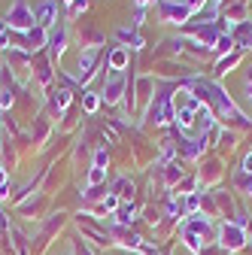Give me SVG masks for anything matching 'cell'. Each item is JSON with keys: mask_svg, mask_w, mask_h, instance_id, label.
I'll return each mask as SVG.
<instances>
[{"mask_svg": "<svg viewBox=\"0 0 252 255\" xmlns=\"http://www.w3.org/2000/svg\"><path fill=\"white\" fill-rule=\"evenodd\" d=\"M34 21H37V18H34V12L27 9L24 0H15L12 9H9V15H6V24L15 27V30H30V24H34Z\"/></svg>", "mask_w": 252, "mask_h": 255, "instance_id": "6da1fadb", "label": "cell"}, {"mask_svg": "<svg viewBox=\"0 0 252 255\" xmlns=\"http://www.w3.org/2000/svg\"><path fill=\"white\" fill-rule=\"evenodd\" d=\"M219 243H222L225 249H240L246 243V234L240 225H222V231H219Z\"/></svg>", "mask_w": 252, "mask_h": 255, "instance_id": "7a4b0ae2", "label": "cell"}, {"mask_svg": "<svg viewBox=\"0 0 252 255\" xmlns=\"http://www.w3.org/2000/svg\"><path fill=\"white\" fill-rule=\"evenodd\" d=\"M161 15H164V21L182 24L188 15H192V6L188 3H161Z\"/></svg>", "mask_w": 252, "mask_h": 255, "instance_id": "3957f363", "label": "cell"}, {"mask_svg": "<svg viewBox=\"0 0 252 255\" xmlns=\"http://www.w3.org/2000/svg\"><path fill=\"white\" fill-rule=\"evenodd\" d=\"M55 21V0H46V3H40V9H37V27H49Z\"/></svg>", "mask_w": 252, "mask_h": 255, "instance_id": "277c9868", "label": "cell"}, {"mask_svg": "<svg viewBox=\"0 0 252 255\" xmlns=\"http://www.w3.org/2000/svg\"><path fill=\"white\" fill-rule=\"evenodd\" d=\"M122 88H125V79H122V76L110 79V82L104 85V101H107V104H116V101H119V94H122Z\"/></svg>", "mask_w": 252, "mask_h": 255, "instance_id": "5b68a950", "label": "cell"}, {"mask_svg": "<svg viewBox=\"0 0 252 255\" xmlns=\"http://www.w3.org/2000/svg\"><path fill=\"white\" fill-rule=\"evenodd\" d=\"M64 40H67L64 27H58L55 34H52V40H49V46H52V58H61V52H64Z\"/></svg>", "mask_w": 252, "mask_h": 255, "instance_id": "8992f818", "label": "cell"}, {"mask_svg": "<svg viewBox=\"0 0 252 255\" xmlns=\"http://www.w3.org/2000/svg\"><path fill=\"white\" fill-rule=\"evenodd\" d=\"M134 213H137L134 204H119V213H116L119 216V225H128V222L134 219Z\"/></svg>", "mask_w": 252, "mask_h": 255, "instance_id": "52a82bcc", "label": "cell"}, {"mask_svg": "<svg viewBox=\"0 0 252 255\" xmlns=\"http://www.w3.org/2000/svg\"><path fill=\"white\" fill-rule=\"evenodd\" d=\"M67 101H70V91H67V88H58V91H55V98H52V107L61 113V110L67 107Z\"/></svg>", "mask_w": 252, "mask_h": 255, "instance_id": "ba28073f", "label": "cell"}, {"mask_svg": "<svg viewBox=\"0 0 252 255\" xmlns=\"http://www.w3.org/2000/svg\"><path fill=\"white\" fill-rule=\"evenodd\" d=\"M119 40H122V43H131L134 49H140V46H143V40L134 34V30H128V27H122V30H119Z\"/></svg>", "mask_w": 252, "mask_h": 255, "instance_id": "9c48e42d", "label": "cell"}, {"mask_svg": "<svg viewBox=\"0 0 252 255\" xmlns=\"http://www.w3.org/2000/svg\"><path fill=\"white\" fill-rule=\"evenodd\" d=\"M104 179H107V170H104V167H91V170H88V185H91V188L101 185Z\"/></svg>", "mask_w": 252, "mask_h": 255, "instance_id": "30bf717a", "label": "cell"}, {"mask_svg": "<svg viewBox=\"0 0 252 255\" xmlns=\"http://www.w3.org/2000/svg\"><path fill=\"white\" fill-rule=\"evenodd\" d=\"M234 182L246 191V195H252V173H246V170H243V173H237V176H234Z\"/></svg>", "mask_w": 252, "mask_h": 255, "instance_id": "8fae6325", "label": "cell"}, {"mask_svg": "<svg viewBox=\"0 0 252 255\" xmlns=\"http://www.w3.org/2000/svg\"><path fill=\"white\" fill-rule=\"evenodd\" d=\"M125 61H128V52H125V49H116V52L110 55V64H113L116 70H122V67H125Z\"/></svg>", "mask_w": 252, "mask_h": 255, "instance_id": "7c38bea8", "label": "cell"}, {"mask_svg": "<svg viewBox=\"0 0 252 255\" xmlns=\"http://www.w3.org/2000/svg\"><path fill=\"white\" fill-rule=\"evenodd\" d=\"M185 246L192 249V252H201V237L195 231H185Z\"/></svg>", "mask_w": 252, "mask_h": 255, "instance_id": "4fadbf2b", "label": "cell"}, {"mask_svg": "<svg viewBox=\"0 0 252 255\" xmlns=\"http://www.w3.org/2000/svg\"><path fill=\"white\" fill-rule=\"evenodd\" d=\"M234 64H237V55L222 58V61H219V67H216V73H228V67H234Z\"/></svg>", "mask_w": 252, "mask_h": 255, "instance_id": "5bb4252c", "label": "cell"}, {"mask_svg": "<svg viewBox=\"0 0 252 255\" xmlns=\"http://www.w3.org/2000/svg\"><path fill=\"white\" fill-rule=\"evenodd\" d=\"M12 243H15V252L18 255H27V243H24V237L18 231H12Z\"/></svg>", "mask_w": 252, "mask_h": 255, "instance_id": "9a60e30c", "label": "cell"}, {"mask_svg": "<svg viewBox=\"0 0 252 255\" xmlns=\"http://www.w3.org/2000/svg\"><path fill=\"white\" fill-rule=\"evenodd\" d=\"M231 49H234V46H231L228 37H219V40H216V52H231Z\"/></svg>", "mask_w": 252, "mask_h": 255, "instance_id": "2e32d148", "label": "cell"}, {"mask_svg": "<svg viewBox=\"0 0 252 255\" xmlns=\"http://www.w3.org/2000/svg\"><path fill=\"white\" fill-rule=\"evenodd\" d=\"M85 110H88V113L98 110V98H94V94H85Z\"/></svg>", "mask_w": 252, "mask_h": 255, "instance_id": "e0dca14e", "label": "cell"}, {"mask_svg": "<svg viewBox=\"0 0 252 255\" xmlns=\"http://www.w3.org/2000/svg\"><path fill=\"white\" fill-rule=\"evenodd\" d=\"M107 158H110V155H107V152L101 149L98 155H94V167H104V164H107Z\"/></svg>", "mask_w": 252, "mask_h": 255, "instance_id": "ac0fdd59", "label": "cell"}, {"mask_svg": "<svg viewBox=\"0 0 252 255\" xmlns=\"http://www.w3.org/2000/svg\"><path fill=\"white\" fill-rule=\"evenodd\" d=\"M243 170H246V173H252V152L243 158Z\"/></svg>", "mask_w": 252, "mask_h": 255, "instance_id": "d6986e66", "label": "cell"}, {"mask_svg": "<svg viewBox=\"0 0 252 255\" xmlns=\"http://www.w3.org/2000/svg\"><path fill=\"white\" fill-rule=\"evenodd\" d=\"M246 91H249V98H252V67L246 70Z\"/></svg>", "mask_w": 252, "mask_h": 255, "instance_id": "ffe728a7", "label": "cell"}, {"mask_svg": "<svg viewBox=\"0 0 252 255\" xmlns=\"http://www.w3.org/2000/svg\"><path fill=\"white\" fill-rule=\"evenodd\" d=\"M188 210H192V213L198 210V195H192V198H188Z\"/></svg>", "mask_w": 252, "mask_h": 255, "instance_id": "44dd1931", "label": "cell"}, {"mask_svg": "<svg viewBox=\"0 0 252 255\" xmlns=\"http://www.w3.org/2000/svg\"><path fill=\"white\" fill-rule=\"evenodd\" d=\"M3 185H6V170L0 167V188H3Z\"/></svg>", "mask_w": 252, "mask_h": 255, "instance_id": "7402d4cb", "label": "cell"}, {"mask_svg": "<svg viewBox=\"0 0 252 255\" xmlns=\"http://www.w3.org/2000/svg\"><path fill=\"white\" fill-rule=\"evenodd\" d=\"M143 3H158V0H137V6H143Z\"/></svg>", "mask_w": 252, "mask_h": 255, "instance_id": "603a6c76", "label": "cell"}, {"mask_svg": "<svg viewBox=\"0 0 252 255\" xmlns=\"http://www.w3.org/2000/svg\"><path fill=\"white\" fill-rule=\"evenodd\" d=\"M64 3H70V0H64Z\"/></svg>", "mask_w": 252, "mask_h": 255, "instance_id": "cb8c5ba5", "label": "cell"}, {"mask_svg": "<svg viewBox=\"0 0 252 255\" xmlns=\"http://www.w3.org/2000/svg\"><path fill=\"white\" fill-rule=\"evenodd\" d=\"M176 3H179V0H176ZM182 3H185V0H182Z\"/></svg>", "mask_w": 252, "mask_h": 255, "instance_id": "d4e9b609", "label": "cell"}]
</instances>
